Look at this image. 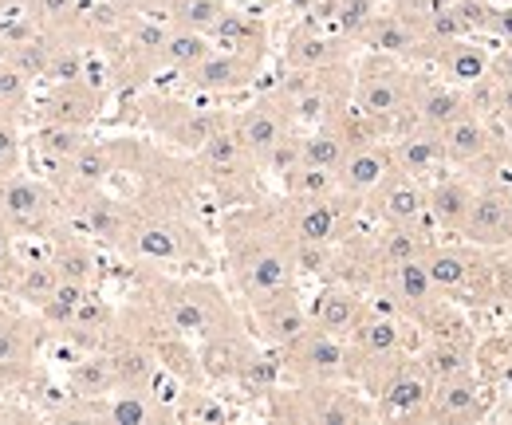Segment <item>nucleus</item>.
<instances>
[{
  "label": "nucleus",
  "instance_id": "6e6552de",
  "mask_svg": "<svg viewBox=\"0 0 512 425\" xmlns=\"http://www.w3.org/2000/svg\"><path fill=\"white\" fill-rule=\"evenodd\" d=\"M48 343V323L32 311H8L0 319V390H28L40 378V351Z\"/></svg>",
  "mask_w": 512,
  "mask_h": 425
},
{
  "label": "nucleus",
  "instance_id": "7ed1b4c3",
  "mask_svg": "<svg viewBox=\"0 0 512 425\" xmlns=\"http://www.w3.org/2000/svg\"><path fill=\"white\" fill-rule=\"evenodd\" d=\"M410 83H414V67H406V60L367 52L355 63V103L383 122L390 138L418 126L410 107Z\"/></svg>",
  "mask_w": 512,
  "mask_h": 425
},
{
  "label": "nucleus",
  "instance_id": "473e14b6",
  "mask_svg": "<svg viewBox=\"0 0 512 425\" xmlns=\"http://www.w3.org/2000/svg\"><path fill=\"white\" fill-rule=\"evenodd\" d=\"M430 67L449 79L453 87H469V83H477V79H485L489 71H493V60H489V52L481 48V44H473V36H461V40H453V44H442L438 52H434V60Z\"/></svg>",
  "mask_w": 512,
  "mask_h": 425
},
{
  "label": "nucleus",
  "instance_id": "c85d7f7f",
  "mask_svg": "<svg viewBox=\"0 0 512 425\" xmlns=\"http://www.w3.org/2000/svg\"><path fill=\"white\" fill-rule=\"evenodd\" d=\"M75 205H79V229H83L87 237L111 244V248L119 252V244H123V237H127V229H130L134 209L123 205V201H115V197H107L103 189L79 197Z\"/></svg>",
  "mask_w": 512,
  "mask_h": 425
},
{
  "label": "nucleus",
  "instance_id": "412c9836",
  "mask_svg": "<svg viewBox=\"0 0 512 425\" xmlns=\"http://www.w3.org/2000/svg\"><path fill=\"white\" fill-rule=\"evenodd\" d=\"M359 44L367 52H383V56H394V60H406V63H430L434 52L426 48V40L418 36V28L398 16L394 8L386 12H375V20L367 24V32L359 36Z\"/></svg>",
  "mask_w": 512,
  "mask_h": 425
},
{
  "label": "nucleus",
  "instance_id": "b1692460",
  "mask_svg": "<svg viewBox=\"0 0 512 425\" xmlns=\"http://www.w3.org/2000/svg\"><path fill=\"white\" fill-rule=\"evenodd\" d=\"M410 107H414V119L418 126H430V130H442L457 115H465V91L453 87L449 79H434L426 71H414V83H410Z\"/></svg>",
  "mask_w": 512,
  "mask_h": 425
},
{
  "label": "nucleus",
  "instance_id": "72a5a7b5",
  "mask_svg": "<svg viewBox=\"0 0 512 425\" xmlns=\"http://www.w3.org/2000/svg\"><path fill=\"white\" fill-rule=\"evenodd\" d=\"M473 355H477V343L426 339V343H418V351H414V363H418V370H422L430 382H438V378H449V374L473 370Z\"/></svg>",
  "mask_w": 512,
  "mask_h": 425
},
{
  "label": "nucleus",
  "instance_id": "ea45409f",
  "mask_svg": "<svg viewBox=\"0 0 512 425\" xmlns=\"http://www.w3.org/2000/svg\"><path fill=\"white\" fill-rule=\"evenodd\" d=\"M233 418V410L209 394L205 386H182L174 398V422H201V425H221Z\"/></svg>",
  "mask_w": 512,
  "mask_h": 425
},
{
  "label": "nucleus",
  "instance_id": "f8f14e48",
  "mask_svg": "<svg viewBox=\"0 0 512 425\" xmlns=\"http://www.w3.org/2000/svg\"><path fill=\"white\" fill-rule=\"evenodd\" d=\"M233 130L245 142V150L253 154L256 166L264 170L268 158L296 134V122L288 119V111H284V103L276 95H264V99H256L253 107H245L241 115H233Z\"/></svg>",
  "mask_w": 512,
  "mask_h": 425
},
{
  "label": "nucleus",
  "instance_id": "2eb2a0df",
  "mask_svg": "<svg viewBox=\"0 0 512 425\" xmlns=\"http://www.w3.org/2000/svg\"><path fill=\"white\" fill-rule=\"evenodd\" d=\"M260 347L256 335L249 331V323L241 327H225V331H213L205 339H197V359H201V374L205 382H237L245 363L253 359V351Z\"/></svg>",
  "mask_w": 512,
  "mask_h": 425
},
{
  "label": "nucleus",
  "instance_id": "8fccbe9b",
  "mask_svg": "<svg viewBox=\"0 0 512 425\" xmlns=\"http://www.w3.org/2000/svg\"><path fill=\"white\" fill-rule=\"evenodd\" d=\"M16 237H20V233L0 217V292H8V284L16 280V272H20V264H24V260L16 256Z\"/></svg>",
  "mask_w": 512,
  "mask_h": 425
},
{
  "label": "nucleus",
  "instance_id": "dca6fc26",
  "mask_svg": "<svg viewBox=\"0 0 512 425\" xmlns=\"http://www.w3.org/2000/svg\"><path fill=\"white\" fill-rule=\"evenodd\" d=\"M461 237L477 248H512V209L505 189L497 185H477L469 217L461 225Z\"/></svg>",
  "mask_w": 512,
  "mask_h": 425
},
{
  "label": "nucleus",
  "instance_id": "0eeeda50",
  "mask_svg": "<svg viewBox=\"0 0 512 425\" xmlns=\"http://www.w3.org/2000/svg\"><path fill=\"white\" fill-rule=\"evenodd\" d=\"M64 193L48 178H32V174H12L0 182V217L24 237H48L52 229L64 225Z\"/></svg>",
  "mask_w": 512,
  "mask_h": 425
},
{
  "label": "nucleus",
  "instance_id": "f3484780",
  "mask_svg": "<svg viewBox=\"0 0 512 425\" xmlns=\"http://www.w3.org/2000/svg\"><path fill=\"white\" fill-rule=\"evenodd\" d=\"M363 205L379 225H418L426 217V185L394 166Z\"/></svg>",
  "mask_w": 512,
  "mask_h": 425
},
{
  "label": "nucleus",
  "instance_id": "49530a36",
  "mask_svg": "<svg viewBox=\"0 0 512 425\" xmlns=\"http://www.w3.org/2000/svg\"><path fill=\"white\" fill-rule=\"evenodd\" d=\"M473 366L485 382H501L505 374H512V339L509 335H497L489 343H477V355H473Z\"/></svg>",
  "mask_w": 512,
  "mask_h": 425
},
{
  "label": "nucleus",
  "instance_id": "2f4dec72",
  "mask_svg": "<svg viewBox=\"0 0 512 425\" xmlns=\"http://www.w3.org/2000/svg\"><path fill=\"white\" fill-rule=\"evenodd\" d=\"M28 142H32V154L40 158V166L48 170V178L71 162L87 142H91V130H83V126H67V122H36V130L28 134Z\"/></svg>",
  "mask_w": 512,
  "mask_h": 425
},
{
  "label": "nucleus",
  "instance_id": "c9c22d12",
  "mask_svg": "<svg viewBox=\"0 0 512 425\" xmlns=\"http://www.w3.org/2000/svg\"><path fill=\"white\" fill-rule=\"evenodd\" d=\"M56 288H60V272H56V264L44 256V260H28V264H20L16 280L8 284V296L36 311V307L44 304Z\"/></svg>",
  "mask_w": 512,
  "mask_h": 425
},
{
  "label": "nucleus",
  "instance_id": "4c0bfd02",
  "mask_svg": "<svg viewBox=\"0 0 512 425\" xmlns=\"http://www.w3.org/2000/svg\"><path fill=\"white\" fill-rule=\"evenodd\" d=\"M209 52H213V40H209L205 32H193V28L170 24V32H166V48H162V71H178V75H186V71L197 67Z\"/></svg>",
  "mask_w": 512,
  "mask_h": 425
},
{
  "label": "nucleus",
  "instance_id": "a18cd8bd",
  "mask_svg": "<svg viewBox=\"0 0 512 425\" xmlns=\"http://www.w3.org/2000/svg\"><path fill=\"white\" fill-rule=\"evenodd\" d=\"M335 260H339V244H323V241H292V264H296V276H331L335 272Z\"/></svg>",
  "mask_w": 512,
  "mask_h": 425
},
{
  "label": "nucleus",
  "instance_id": "5fc2aeb1",
  "mask_svg": "<svg viewBox=\"0 0 512 425\" xmlns=\"http://www.w3.org/2000/svg\"><path fill=\"white\" fill-rule=\"evenodd\" d=\"M20 4H24V0H0V16L12 12V8H20Z\"/></svg>",
  "mask_w": 512,
  "mask_h": 425
},
{
  "label": "nucleus",
  "instance_id": "39448f33",
  "mask_svg": "<svg viewBox=\"0 0 512 425\" xmlns=\"http://www.w3.org/2000/svg\"><path fill=\"white\" fill-rule=\"evenodd\" d=\"M363 201L347 197V193H331V197H284L280 201V217L292 241H323L343 244L355 225H359Z\"/></svg>",
  "mask_w": 512,
  "mask_h": 425
},
{
  "label": "nucleus",
  "instance_id": "1a4fd4ad",
  "mask_svg": "<svg viewBox=\"0 0 512 425\" xmlns=\"http://www.w3.org/2000/svg\"><path fill=\"white\" fill-rule=\"evenodd\" d=\"M284 378L296 386H323V382H347V339L327 335L320 327H308L288 347H276Z\"/></svg>",
  "mask_w": 512,
  "mask_h": 425
},
{
  "label": "nucleus",
  "instance_id": "de8ad7c7",
  "mask_svg": "<svg viewBox=\"0 0 512 425\" xmlns=\"http://www.w3.org/2000/svg\"><path fill=\"white\" fill-rule=\"evenodd\" d=\"M32 107V79L0 63V115H24Z\"/></svg>",
  "mask_w": 512,
  "mask_h": 425
},
{
  "label": "nucleus",
  "instance_id": "864d4df0",
  "mask_svg": "<svg viewBox=\"0 0 512 425\" xmlns=\"http://www.w3.org/2000/svg\"><path fill=\"white\" fill-rule=\"evenodd\" d=\"M24 418H32V414L20 410V406H12V402L4 398V390H0V422H24Z\"/></svg>",
  "mask_w": 512,
  "mask_h": 425
},
{
  "label": "nucleus",
  "instance_id": "5701e85b",
  "mask_svg": "<svg viewBox=\"0 0 512 425\" xmlns=\"http://www.w3.org/2000/svg\"><path fill=\"white\" fill-rule=\"evenodd\" d=\"M438 134H442L446 162L453 166V170H469V166H477V162L501 142L497 122L481 119V115H473V111L457 115V119L449 122V126H442Z\"/></svg>",
  "mask_w": 512,
  "mask_h": 425
},
{
  "label": "nucleus",
  "instance_id": "a19ab883",
  "mask_svg": "<svg viewBox=\"0 0 512 425\" xmlns=\"http://www.w3.org/2000/svg\"><path fill=\"white\" fill-rule=\"evenodd\" d=\"M379 12V0H327V20H331V32H339L343 40L359 44V36L367 32V24L375 20Z\"/></svg>",
  "mask_w": 512,
  "mask_h": 425
},
{
  "label": "nucleus",
  "instance_id": "cd10ccee",
  "mask_svg": "<svg viewBox=\"0 0 512 425\" xmlns=\"http://www.w3.org/2000/svg\"><path fill=\"white\" fill-rule=\"evenodd\" d=\"M209 40L221 52H237V56L256 63H264V56H268V24L253 12H241V8H225V16L213 24Z\"/></svg>",
  "mask_w": 512,
  "mask_h": 425
},
{
  "label": "nucleus",
  "instance_id": "ddd939ff",
  "mask_svg": "<svg viewBox=\"0 0 512 425\" xmlns=\"http://www.w3.org/2000/svg\"><path fill=\"white\" fill-rule=\"evenodd\" d=\"M245 323L256 335V343L264 347H288L292 339H300L312 319H308V304L300 300V288L292 292H280V296H268L260 304L245 307Z\"/></svg>",
  "mask_w": 512,
  "mask_h": 425
},
{
  "label": "nucleus",
  "instance_id": "f257e3e1",
  "mask_svg": "<svg viewBox=\"0 0 512 425\" xmlns=\"http://www.w3.org/2000/svg\"><path fill=\"white\" fill-rule=\"evenodd\" d=\"M221 237H225L233 284H237L245 307L300 288V276H296V264H292V237L284 229L280 205L249 201L245 209L225 217Z\"/></svg>",
  "mask_w": 512,
  "mask_h": 425
},
{
  "label": "nucleus",
  "instance_id": "e433bc0d",
  "mask_svg": "<svg viewBox=\"0 0 512 425\" xmlns=\"http://www.w3.org/2000/svg\"><path fill=\"white\" fill-rule=\"evenodd\" d=\"M229 0H158L154 16H166L178 28H193V32H213V24L225 16Z\"/></svg>",
  "mask_w": 512,
  "mask_h": 425
},
{
  "label": "nucleus",
  "instance_id": "09e8293b",
  "mask_svg": "<svg viewBox=\"0 0 512 425\" xmlns=\"http://www.w3.org/2000/svg\"><path fill=\"white\" fill-rule=\"evenodd\" d=\"M24 166V134H20V115H0V182L20 174Z\"/></svg>",
  "mask_w": 512,
  "mask_h": 425
},
{
  "label": "nucleus",
  "instance_id": "79ce46f5",
  "mask_svg": "<svg viewBox=\"0 0 512 425\" xmlns=\"http://www.w3.org/2000/svg\"><path fill=\"white\" fill-rule=\"evenodd\" d=\"M280 382H284V363H280V351L260 343V347L253 351V359H249V363H245V370H241L237 386H241V390H249V394H272Z\"/></svg>",
  "mask_w": 512,
  "mask_h": 425
},
{
  "label": "nucleus",
  "instance_id": "c756f323",
  "mask_svg": "<svg viewBox=\"0 0 512 425\" xmlns=\"http://www.w3.org/2000/svg\"><path fill=\"white\" fill-rule=\"evenodd\" d=\"M64 390L71 402H91V398H107L119 390L115 382V366H111V355L107 347L99 351H75V359L64 374Z\"/></svg>",
  "mask_w": 512,
  "mask_h": 425
},
{
  "label": "nucleus",
  "instance_id": "7c9ffc66",
  "mask_svg": "<svg viewBox=\"0 0 512 425\" xmlns=\"http://www.w3.org/2000/svg\"><path fill=\"white\" fill-rule=\"evenodd\" d=\"M48 260L56 264V272H60V280H75V284H95L99 280V260H95V252H91V244L87 237H79L75 229H52L48 233Z\"/></svg>",
  "mask_w": 512,
  "mask_h": 425
},
{
  "label": "nucleus",
  "instance_id": "58836bf2",
  "mask_svg": "<svg viewBox=\"0 0 512 425\" xmlns=\"http://www.w3.org/2000/svg\"><path fill=\"white\" fill-rule=\"evenodd\" d=\"M347 158V142L339 138V130L331 122L300 130V162L304 166H320V170H339Z\"/></svg>",
  "mask_w": 512,
  "mask_h": 425
},
{
  "label": "nucleus",
  "instance_id": "9d476101",
  "mask_svg": "<svg viewBox=\"0 0 512 425\" xmlns=\"http://www.w3.org/2000/svg\"><path fill=\"white\" fill-rule=\"evenodd\" d=\"M142 119L146 126L170 142L174 150H186V154H197L213 130H221L229 115L221 111H201V107H190V103H178V99H166V95H154V99H142Z\"/></svg>",
  "mask_w": 512,
  "mask_h": 425
},
{
  "label": "nucleus",
  "instance_id": "4be33fe9",
  "mask_svg": "<svg viewBox=\"0 0 512 425\" xmlns=\"http://www.w3.org/2000/svg\"><path fill=\"white\" fill-rule=\"evenodd\" d=\"M363 315H367V296L347 280H327L316 292V300L308 304L312 327H320L327 335H339V339H347Z\"/></svg>",
  "mask_w": 512,
  "mask_h": 425
},
{
  "label": "nucleus",
  "instance_id": "aec40b11",
  "mask_svg": "<svg viewBox=\"0 0 512 425\" xmlns=\"http://www.w3.org/2000/svg\"><path fill=\"white\" fill-rule=\"evenodd\" d=\"M256 71H260L256 60H245V56H237V52L213 48V52L197 63V67H190L182 79H186V87L197 91V95H237V91H245V87L253 83Z\"/></svg>",
  "mask_w": 512,
  "mask_h": 425
},
{
  "label": "nucleus",
  "instance_id": "20e7f679",
  "mask_svg": "<svg viewBox=\"0 0 512 425\" xmlns=\"http://www.w3.org/2000/svg\"><path fill=\"white\" fill-rule=\"evenodd\" d=\"M119 252L134 264H154V268H186L205 260V241L190 221L174 213H138L130 217V229Z\"/></svg>",
  "mask_w": 512,
  "mask_h": 425
},
{
  "label": "nucleus",
  "instance_id": "c03bdc74",
  "mask_svg": "<svg viewBox=\"0 0 512 425\" xmlns=\"http://www.w3.org/2000/svg\"><path fill=\"white\" fill-rule=\"evenodd\" d=\"M87 296V284H75V280H60V288L44 300V304L36 307V315L48 323V331H64L67 323H71V315H75V307L79 300Z\"/></svg>",
  "mask_w": 512,
  "mask_h": 425
},
{
  "label": "nucleus",
  "instance_id": "bb28decb",
  "mask_svg": "<svg viewBox=\"0 0 512 425\" xmlns=\"http://www.w3.org/2000/svg\"><path fill=\"white\" fill-rule=\"evenodd\" d=\"M473 193H477V182L461 170V174H446L426 189V213L434 217L438 233L446 237H461V225L469 217V205H473Z\"/></svg>",
  "mask_w": 512,
  "mask_h": 425
},
{
  "label": "nucleus",
  "instance_id": "37998d69",
  "mask_svg": "<svg viewBox=\"0 0 512 425\" xmlns=\"http://www.w3.org/2000/svg\"><path fill=\"white\" fill-rule=\"evenodd\" d=\"M280 185H284V197H331V193H339L335 170L304 166V162H296L288 174H280Z\"/></svg>",
  "mask_w": 512,
  "mask_h": 425
},
{
  "label": "nucleus",
  "instance_id": "3c124183",
  "mask_svg": "<svg viewBox=\"0 0 512 425\" xmlns=\"http://www.w3.org/2000/svg\"><path fill=\"white\" fill-rule=\"evenodd\" d=\"M449 0H390V8L398 12V16H406L414 28L426 20V16H434L438 8H446Z\"/></svg>",
  "mask_w": 512,
  "mask_h": 425
},
{
  "label": "nucleus",
  "instance_id": "393cba45",
  "mask_svg": "<svg viewBox=\"0 0 512 425\" xmlns=\"http://www.w3.org/2000/svg\"><path fill=\"white\" fill-rule=\"evenodd\" d=\"M394 170V154H390V142H371V146H355V150H347V158H343V166L335 170V178H339V193H347V197H359V201H367L383 178Z\"/></svg>",
  "mask_w": 512,
  "mask_h": 425
},
{
  "label": "nucleus",
  "instance_id": "6ab92c4d",
  "mask_svg": "<svg viewBox=\"0 0 512 425\" xmlns=\"http://www.w3.org/2000/svg\"><path fill=\"white\" fill-rule=\"evenodd\" d=\"M430 390H434V382L418 370V363H410L371 398L375 402V418L379 422H426Z\"/></svg>",
  "mask_w": 512,
  "mask_h": 425
},
{
  "label": "nucleus",
  "instance_id": "f704fd0d",
  "mask_svg": "<svg viewBox=\"0 0 512 425\" xmlns=\"http://www.w3.org/2000/svg\"><path fill=\"white\" fill-rule=\"evenodd\" d=\"M20 12L52 40H71L75 44V24L83 12V0H24Z\"/></svg>",
  "mask_w": 512,
  "mask_h": 425
},
{
  "label": "nucleus",
  "instance_id": "a211bd4d",
  "mask_svg": "<svg viewBox=\"0 0 512 425\" xmlns=\"http://www.w3.org/2000/svg\"><path fill=\"white\" fill-rule=\"evenodd\" d=\"M347 56H351V40H343L339 32H327L316 20H300L284 40V67L292 71H323V67L347 63Z\"/></svg>",
  "mask_w": 512,
  "mask_h": 425
},
{
  "label": "nucleus",
  "instance_id": "9b49d317",
  "mask_svg": "<svg viewBox=\"0 0 512 425\" xmlns=\"http://www.w3.org/2000/svg\"><path fill=\"white\" fill-rule=\"evenodd\" d=\"M489 414V382L473 370L438 378L430 390V406H426V422L442 425H473Z\"/></svg>",
  "mask_w": 512,
  "mask_h": 425
},
{
  "label": "nucleus",
  "instance_id": "f03ea898",
  "mask_svg": "<svg viewBox=\"0 0 512 425\" xmlns=\"http://www.w3.org/2000/svg\"><path fill=\"white\" fill-rule=\"evenodd\" d=\"M142 307L154 315L158 327L178 331L193 343L213 331L245 323V311H237L213 280H201V276H150Z\"/></svg>",
  "mask_w": 512,
  "mask_h": 425
},
{
  "label": "nucleus",
  "instance_id": "a878e982",
  "mask_svg": "<svg viewBox=\"0 0 512 425\" xmlns=\"http://www.w3.org/2000/svg\"><path fill=\"white\" fill-rule=\"evenodd\" d=\"M390 154H394V166L402 174H414L418 182L442 174L446 162V146H442V134L430 130V126H414L406 134H394L390 138Z\"/></svg>",
  "mask_w": 512,
  "mask_h": 425
},
{
  "label": "nucleus",
  "instance_id": "4468645a",
  "mask_svg": "<svg viewBox=\"0 0 512 425\" xmlns=\"http://www.w3.org/2000/svg\"><path fill=\"white\" fill-rule=\"evenodd\" d=\"M103 103H107V87L91 83L87 75L71 83H48V91L36 103V122H67L91 130L103 115Z\"/></svg>",
  "mask_w": 512,
  "mask_h": 425
},
{
  "label": "nucleus",
  "instance_id": "603ef678",
  "mask_svg": "<svg viewBox=\"0 0 512 425\" xmlns=\"http://www.w3.org/2000/svg\"><path fill=\"white\" fill-rule=\"evenodd\" d=\"M493 32L505 40V48H512V8H497V20H493Z\"/></svg>",
  "mask_w": 512,
  "mask_h": 425
},
{
  "label": "nucleus",
  "instance_id": "423d86ee",
  "mask_svg": "<svg viewBox=\"0 0 512 425\" xmlns=\"http://www.w3.org/2000/svg\"><path fill=\"white\" fill-rule=\"evenodd\" d=\"M193 158H197V170L205 174V182L213 185L225 201L249 205L256 197V174H260V166L253 162V154L245 150V142L237 138L233 115H229V122L221 130H213V138Z\"/></svg>",
  "mask_w": 512,
  "mask_h": 425
}]
</instances>
